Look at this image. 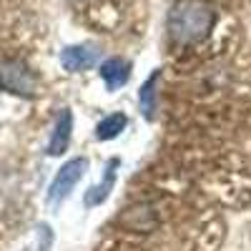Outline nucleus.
Listing matches in <instances>:
<instances>
[{
  "instance_id": "nucleus-1",
  "label": "nucleus",
  "mask_w": 251,
  "mask_h": 251,
  "mask_svg": "<svg viewBox=\"0 0 251 251\" xmlns=\"http://www.w3.org/2000/svg\"><path fill=\"white\" fill-rule=\"evenodd\" d=\"M216 23V13L203 0H178L169 13V33L176 43L188 46L203 40Z\"/></svg>"
},
{
  "instance_id": "nucleus-2",
  "label": "nucleus",
  "mask_w": 251,
  "mask_h": 251,
  "mask_svg": "<svg viewBox=\"0 0 251 251\" xmlns=\"http://www.w3.org/2000/svg\"><path fill=\"white\" fill-rule=\"evenodd\" d=\"M0 88L15 96H35L38 93V75L20 60L0 63Z\"/></svg>"
},
{
  "instance_id": "nucleus-3",
  "label": "nucleus",
  "mask_w": 251,
  "mask_h": 251,
  "mask_svg": "<svg viewBox=\"0 0 251 251\" xmlns=\"http://www.w3.org/2000/svg\"><path fill=\"white\" fill-rule=\"evenodd\" d=\"M86 171H88V161H86V158H71V161L55 174V178H53V183H50V188H48V203L58 206L60 201H66Z\"/></svg>"
},
{
  "instance_id": "nucleus-4",
  "label": "nucleus",
  "mask_w": 251,
  "mask_h": 251,
  "mask_svg": "<svg viewBox=\"0 0 251 251\" xmlns=\"http://www.w3.org/2000/svg\"><path fill=\"white\" fill-rule=\"evenodd\" d=\"M96 60H98V50L93 46H68L60 53L63 68L71 71V73H80V71L93 68Z\"/></svg>"
},
{
  "instance_id": "nucleus-5",
  "label": "nucleus",
  "mask_w": 251,
  "mask_h": 251,
  "mask_svg": "<svg viewBox=\"0 0 251 251\" xmlns=\"http://www.w3.org/2000/svg\"><path fill=\"white\" fill-rule=\"evenodd\" d=\"M71 133H73V113L68 108H63L58 113V118H55V126H53V136L48 141V153L50 156H60L63 151L68 149Z\"/></svg>"
},
{
  "instance_id": "nucleus-6",
  "label": "nucleus",
  "mask_w": 251,
  "mask_h": 251,
  "mask_svg": "<svg viewBox=\"0 0 251 251\" xmlns=\"http://www.w3.org/2000/svg\"><path fill=\"white\" fill-rule=\"evenodd\" d=\"M100 78L108 91H118L131 78V63H126L123 58H108L100 66Z\"/></svg>"
},
{
  "instance_id": "nucleus-7",
  "label": "nucleus",
  "mask_w": 251,
  "mask_h": 251,
  "mask_svg": "<svg viewBox=\"0 0 251 251\" xmlns=\"http://www.w3.org/2000/svg\"><path fill=\"white\" fill-rule=\"evenodd\" d=\"M116 166H118V161H111L108 169H106L108 174H103V181L86 191V196H83V203H86V206H98V203H103V201L108 199L111 188H113V183H116Z\"/></svg>"
},
{
  "instance_id": "nucleus-8",
  "label": "nucleus",
  "mask_w": 251,
  "mask_h": 251,
  "mask_svg": "<svg viewBox=\"0 0 251 251\" xmlns=\"http://www.w3.org/2000/svg\"><path fill=\"white\" fill-rule=\"evenodd\" d=\"M161 80V71H156L149 80L141 86V96H138V103H141V113L146 118H153L156 113V83Z\"/></svg>"
},
{
  "instance_id": "nucleus-9",
  "label": "nucleus",
  "mask_w": 251,
  "mask_h": 251,
  "mask_svg": "<svg viewBox=\"0 0 251 251\" xmlns=\"http://www.w3.org/2000/svg\"><path fill=\"white\" fill-rule=\"evenodd\" d=\"M126 123H128V118H126L123 113H113L108 118H103L96 126V138L98 141H111V138L121 136V131H126Z\"/></svg>"
}]
</instances>
